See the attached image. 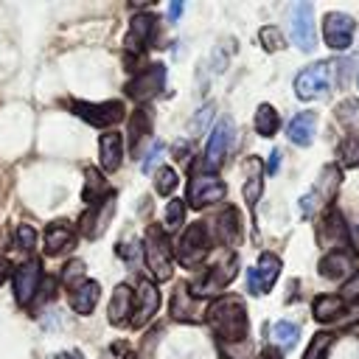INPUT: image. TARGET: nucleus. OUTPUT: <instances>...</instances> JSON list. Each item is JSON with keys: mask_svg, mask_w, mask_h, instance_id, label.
I'll return each instance as SVG.
<instances>
[{"mask_svg": "<svg viewBox=\"0 0 359 359\" xmlns=\"http://www.w3.org/2000/svg\"><path fill=\"white\" fill-rule=\"evenodd\" d=\"M182 8H185V6H182V3H180V0H174V3H171V6H168V20H171V22H174V20H177V17H180V14H182Z\"/></svg>", "mask_w": 359, "mask_h": 359, "instance_id": "49530a36", "label": "nucleus"}, {"mask_svg": "<svg viewBox=\"0 0 359 359\" xmlns=\"http://www.w3.org/2000/svg\"><path fill=\"white\" fill-rule=\"evenodd\" d=\"M339 168L337 165H325L323 171H320V180L314 182V188L300 199V213L309 219V216H314L320 208H328L331 202H334V196H337V188H339Z\"/></svg>", "mask_w": 359, "mask_h": 359, "instance_id": "7ed1b4c3", "label": "nucleus"}, {"mask_svg": "<svg viewBox=\"0 0 359 359\" xmlns=\"http://www.w3.org/2000/svg\"><path fill=\"white\" fill-rule=\"evenodd\" d=\"M73 244H76V233H73V227L67 222L48 224V230H45V252L48 255H59V252L70 250Z\"/></svg>", "mask_w": 359, "mask_h": 359, "instance_id": "4be33fe9", "label": "nucleus"}, {"mask_svg": "<svg viewBox=\"0 0 359 359\" xmlns=\"http://www.w3.org/2000/svg\"><path fill=\"white\" fill-rule=\"evenodd\" d=\"M42 283V264L39 258H31L25 264H20L14 269V292H17V303L20 306H31V300L36 297Z\"/></svg>", "mask_w": 359, "mask_h": 359, "instance_id": "ddd939ff", "label": "nucleus"}, {"mask_svg": "<svg viewBox=\"0 0 359 359\" xmlns=\"http://www.w3.org/2000/svg\"><path fill=\"white\" fill-rule=\"evenodd\" d=\"M241 238V216L236 208H224V213L219 216V241L224 247H236Z\"/></svg>", "mask_w": 359, "mask_h": 359, "instance_id": "a878e982", "label": "nucleus"}, {"mask_svg": "<svg viewBox=\"0 0 359 359\" xmlns=\"http://www.w3.org/2000/svg\"><path fill=\"white\" fill-rule=\"evenodd\" d=\"M278 165H280V151L275 149V151L269 154V163H266V171H269V174H275V171H278Z\"/></svg>", "mask_w": 359, "mask_h": 359, "instance_id": "c03bdc74", "label": "nucleus"}, {"mask_svg": "<svg viewBox=\"0 0 359 359\" xmlns=\"http://www.w3.org/2000/svg\"><path fill=\"white\" fill-rule=\"evenodd\" d=\"M8 275H11V264H8V261H6L3 255H0V283H3V280H6Z\"/></svg>", "mask_w": 359, "mask_h": 359, "instance_id": "09e8293b", "label": "nucleus"}, {"mask_svg": "<svg viewBox=\"0 0 359 359\" xmlns=\"http://www.w3.org/2000/svg\"><path fill=\"white\" fill-rule=\"evenodd\" d=\"M314 129H317V115H314V112H300V115H294V118L289 121L286 135H289V140L297 143V146H311Z\"/></svg>", "mask_w": 359, "mask_h": 359, "instance_id": "5701e85b", "label": "nucleus"}, {"mask_svg": "<svg viewBox=\"0 0 359 359\" xmlns=\"http://www.w3.org/2000/svg\"><path fill=\"white\" fill-rule=\"evenodd\" d=\"M59 359H79V356H76V353H62Z\"/></svg>", "mask_w": 359, "mask_h": 359, "instance_id": "8fccbe9b", "label": "nucleus"}, {"mask_svg": "<svg viewBox=\"0 0 359 359\" xmlns=\"http://www.w3.org/2000/svg\"><path fill=\"white\" fill-rule=\"evenodd\" d=\"M151 132V118L146 109H135V115L129 118V146L132 151L146 140V135Z\"/></svg>", "mask_w": 359, "mask_h": 359, "instance_id": "c756f323", "label": "nucleus"}, {"mask_svg": "<svg viewBox=\"0 0 359 359\" xmlns=\"http://www.w3.org/2000/svg\"><path fill=\"white\" fill-rule=\"evenodd\" d=\"M258 39H261V45H264V50H280V48H286V39H283V34H280V28L278 25H264L261 31H258Z\"/></svg>", "mask_w": 359, "mask_h": 359, "instance_id": "c9c22d12", "label": "nucleus"}, {"mask_svg": "<svg viewBox=\"0 0 359 359\" xmlns=\"http://www.w3.org/2000/svg\"><path fill=\"white\" fill-rule=\"evenodd\" d=\"M297 334H300V328L289 320H280L272 325V339L278 342V348H292L297 342Z\"/></svg>", "mask_w": 359, "mask_h": 359, "instance_id": "473e14b6", "label": "nucleus"}, {"mask_svg": "<svg viewBox=\"0 0 359 359\" xmlns=\"http://www.w3.org/2000/svg\"><path fill=\"white\" fill-rule=\"evenodd\" d=\"M160 151H163V143H160V140H157V143H151V149H149V154H146V160H143V171H151L154 157H160Z\"/></svg>", "mask_w": 359, "mask_h": 359, "instance_id": "37998d69", "label": "nucleus"}, {"mask_svg": "<svg viewBox=\"0 0 359 359\" xmlns=\"http://www.w3.org/2000/svg\"><path fill=\"white\" fill-rule=\"evenodd\" d=\"M278 275H280V258L275 252H261L258 264L247 272V292L255 294V297L264 294V292H269L275 286Z\"/></svg>", "mask_w": 359, "mask_h": 359, "instance_id": "9b49d317", "label": "nucleus"}, {"mask_svg": "<svg viewBox=\"0 0 359 359\" xmlns=\"http://www.w3.org/2000/svg\"><path fill=\"white\" fill-rule=\"evenodd\" d=\"M210 115H213V104H205V107L196 112V118L191 121V132L199 135V129H205V123L210 121Z\"/></svg>", "mask_w": 359, "mask_h": 359, "instance_id": "79ce46f5", "label": "nucleus"}, {"mask_svg": "<svg viewBox=\"0 0 359 359\" xmlns=\"http://www.w3.org/2000/svg\"><path fill=\"white\" fill-rule=\"evenodd\" d=\"M348 241H351V247H353V252L359 255V224H356V227H351V236H348Z\"/></svg>", "mask_w": 359, "mask_h": 359, "instance_id": "de8ad7c7", "label": "nucleus"}, {"mask_svg": "<svg viewBox=\"0 0 359 359\" xmlns=\"http://www.w3.org/2000/svg\"><path fill=\"white\" fill-rule=\"evenodd\" d=\"M182 216H185V199H171L165 208V227H171V230L180 227Z\"/></svg>", "mask_w": 359, "mask_h": 359, "instance_id": "58836bf2", "label": "nucleus"}, {"mask_svg": "<svg viewBox=\"0 0 359 359\" xmlns=\"http://www.w3.org/2000/svg\"><path fill=\"white\" fill-rule=\"evenodd\" d=\"M160 309V289L151 280H140L137 292H135V303H132V325L143 328Z\"/></svg>", "mask_w": 359, "mask_h": 359, "instance_id": "2eb2a0df", "label": "nucleus"}, {"mask_svg": "<svg viewBox=\"0 0 359 359\" xmlns=\"http://www.w3.org/2000/svg\"><path fill=\"white\" fill-rule=\"evenodd\" d=\"M171 314L174 320H182V323H202V311L188 289V283H180L171 294Z\"/></svg>", "mask_w": 359, "mask_h": 359, "instance_id": "6ab92c4d", "label": "nucleus"}, {"mask_svg": "<svg viewBox=\"0 0 359 359\" xmlns=\"http://www.w3.org/2000/svg\"><path fill=\"white\" fill-rule=\"evenodd\" d=\"M278 126H280V118H278L275 107L261 104V107L255 109V132H258L261 137H272V135L278 132Z\"/></svg>", "mask_w": 359, "mask_h": 359, "instance_id": "7c9ffc66", "label": "nucleus"}, {"mask_svg": "<svg viewBox=\"0 0 359 359\" xmlns=\"http://www.w3.org/2000/svg\"><path fill=\"white\" fill-rule=\"evenodd\" d=\"M339 163L345 168H359V137L356 135H348L342 143H339Z\"/></svg>", "mask_w": 359, "mask_h": 359, "instance_id": "f704fd0d", "label": "nucleus"}, {"mask_svg": "<svg viewBox=\"0 0 359 359\" xmlns=\"http://www.w3.org/2000/svg\"><path fill=\"white\" fill-rule=\"evenodd\" d=\"M84 177H87V185H84V202H87V205H98L104 196L112 194L109 185H107V180L101 177L98 168H87Z\"/></svg>", "mask_w": 359, "mask_h": 359, "instance_id": "c85d7f7f", "label": "nucleus"}, {"mask_svg": "<svg viewBox=\"0 0 359 359\" xmlns=\"http://www.w3.org/2000/svg\"><path fill=\"white\" fill-rule=\"evenodd\" d=\"M154 188H157V194H171L174 188H177V171L174 168H160L157 171V180H154Z\"/></svg>", "mask_w": 359, "mask_h": 359, "instance_id": "4c0bfd02", "label": "nucleus"}, {"mask_svg": "<svg viewBox=\"0 0 359 359\" xmlns=\"http://www.w3.org/2000/svg\"><path fill=\"white\" fill-rule=\"evenodd\" d=\"M107 317H109V323L118 325V328H123V325L132 323V292H129L126 283L115 286L112 300H109V309H107Z\"/></svg>", "mask_w": 359, "mask_h": 359, "instance_id": "412c9836", "label": "nucleus"}, {"mask_svg": "<svg viewBox=\"0 0 359 359\" xmlns=\"http://www.w3.org/2000/svg\"><path fill=\"white\" fill-rule=\"evenodd\" d=\"M174 252H177V258H180L182 266H188V269H191V266H199V264L208 258V252H210V236H208V227H205L202 222L188 224L185 233L180 236Z\"/></svg>", "mask_w": 359, "mask_h": 359, "instance_id": "f03ea898", "label": "nucleus"}, {"mask_svg": "<svg viewBox=\"0 0 359 359\" xmlns=\"http://www.w3.org/2000/svg\"><path fill=\"white\" fill-rule=\"evenodd\" d=\"M230 143H233V121L230 118H222L216 126H213V132H210V137H208V146H205V165L213 171L216 165H222V160H224V154L230 151Z\"/></svg>", "mask_w": 359, "mask_h": 359, "instance_id": "dca6fc26", "label": "nucleus"}, {"mask_svg": "<svg viewBox=\"0 0 359 359\" xmlns=\"http://www.w3.org/2000/svg\"><path fill=\"white\" fill-rule=\"evenodd\" d=\"M236 269H238V258L236 255H227V261L216 264L213 269H208L199 280H194L188 289L194 297H208V294H219L233 278H236Z\"/></svg>", "mask_w": 359, "mask_h": 359, "instance_id": "0eeeda50", "label": "nucleus"}, {"mask_svg": "<svg viewBox=\"0 0 359 359\" xmlns=\"http://www.w3.org/2000/svg\"><path fill=\"white\" fill-rule=\"evenodd\" d=\"M70 109L87 121L90 126H115L123 121V104L121 101H101V104H87V101H70Z\"/></svg>", "mask_w": 359, "mask_h": 359, "instance_id": "6e6552de", "label": "nucleus"}, {"mask_svg": "<svg viewBox=\"0 0 359 359\" xmlns=\"http://www.w3.org/2000/svg\"><path fill=\"white\" fill-rule=\"evenodd\" d=\"M331 73H334V65L331 62H317V65L303 67L294 76V95L303 98V101H311V98L325 95L328 87H331Z\"/></svg>", "mask_w": 359, "mask_h": 359, "instance_id": "20e7f679", "label": "nucleus"}, {"mask_svg": "<svg viewBox=\"0 0 359 359\" xmlns=\"http://www.w3.org/2000/svg\"><path fill=\"white\" fill-rule=\"evenodd\" d=\"M311 311H314V320L331 323V320H337V317L345 311V300H342L339 294H320V297L314 300Z\"/></svg>", "mask_w": 359, "mask_h": 359, "instance_id": "bb28decb", "label": "nucleus"}, {"mask_svg": "<svg viewBox=\"0 0 359 359\" xmlns=\"http://www.w3.org/2000/svg\"><path fill=\"white\" fill-rule=\"evenodd\" d=\"M205 320L210 323V328L227 339V342H238L247 337L250 331V320H247V309H244V300L236 297V294H227V297H216L208 311H205Z\"/></svg>", "mask_w": 359, "mask_h": 359, "instance_id": "f257e3e1", "label": "nucleus"}, {"mask_svg": "<svg viewBox=\"0 0 359 359\" xmlns=\"http://www.w3.org/2000/svg\"><path fill=\"white\" fill-rule=\"evenodd\" d=\"M112 213H115V191H112L109 196H104L98 205H90V210H87V213L81 216V222H79L81 233H84L87 238H98V236L107 230Z\"/></svg>", "mask_w": 359, "mask_h": 359, "instance_id": "f3484780", "label": "nucleus"}, {"mask_svg": "<svg viewBox=\"0 0 359 359\" xmlns=\"http://www.w3.org/2000/svg\"><path fill=\"white\" fill-rule=\"evenodd\" d=\"M34 244H36V233H34V227H31V224H20L17 233H14V247L31 252Z\"/></svg>", "mask_w": 359, "mask_h": 359, "instance_id": "e433bc0d", "label": "nucleus"}, {"mask_svg": "<svg viewBox=\"0 0 359 359\" xmlns=\"http://www.w3.org/2000/svg\"><path fill=\"white\" fill-rule=\"evenodd\" d=\"M87 278H84V264L81 261H70L67 266H65V283L70 286V289H76L79 283H84Z\"/></svg>", "mask_w": 359, "mask_h": 359, "instance_id": "ea45409f", "label": "nucleus"}, {"mask_svg": "<svg viewBox=\"0 0 359 359\" xmlns=\"http://www.w3.org/2000/svg\"><path fill=\"white\" fill-rule=\"evenodd\" d=\"M126 359H135V356H126Z\"/></svg>", "mask_w": 359, "mask_h": 359, "instance_id": "3c124183", "label": "nucleus"}, {"mask_svg": "<svg viewBox=\"0 0 359 359\" xmlns=\"http://www.w3.org/2000/svg\"><path fill=\"white\" fill-rule=\"evenodd\" d=\"M143 255H146V266L157 280H168L171 278V247L163 230L151 227L146 233V244H143Z\"/></svg>", "mask_w": 359, "mask_h": 359, "instance_id": "39448f33", "label": "nucleus"}, {"mask_svg": "<svg viewBox=\"0 0 359 359\" xmlns=\"http://www.w3.org/2000/svg\"><path fill=\"white\" fill-rule=\"evenodd\" d=\"M163 84H165V65H149V67L137 70L135 79H132L123 90H126L129 98H135V101L143 104V101L154 98V95L163 90Z\"/></svg>", "mask_w": 359, "mask_h": 359, "instance_id": "1a4fd4ad", "label": "nucleus"}, {"mask_svg": "<svg viewBox=\"0 0 359 359\" xmlns=\"http://www.w3.org/2000/svg\"><path fill=\"white\" fill-rule=\"evenodd\" d=\"M258 359H283V356H280V351H278L275 345H266V348L261 351V356H258Z\"/></svg>", "mask_w": 359, "mask_h": 359, "instance_id": "a18cd8bd", "label": "nucleus"}, {"mask_svg": "<svg viewBox=\"0 0 359 359\" xmlns=\"http://www.w3.org/2000/svg\"><path fill=\"white\" fill-rule=\"evenodd\" d=\"M154 31H157V20L149 14V11H140L132 17V25H129V34L123 39V48H126V59L135 53V59H140V53L149 48V42L154 39Z\"/></svg>", "mask_w": 359, "mask_h": 359, "instance_id": "f8f14e48", "label": "nucleus"}, {"mask_svg": "<svg viewBox=\"0 0 359 359\" xmlns=\"http://www.w3.org/2000/svg\"><path fill=\"white\" fill-rule=\"evenodd\" d=\"M247 182H244V202L250 208H255V202L261 199V191H264V180H261V160L258 157H250L247 160Z\"/></svg>", "mask_w": 359, "mask_h": 359, "instance_id": "cd10ccee", "label": "nucleus"}, {"mask_svg": "<svg viewBox=\"0 0 359 359\" xmlns=\"http://www.w3.org/2000/svg\"><path fill=\"white\" fill-rule=\"evenodd\" d=\"M342 300H359V269L356 272H351V278L345 280V286H342V294H339Z\"/></svg>", "mask_w": 359, "mask_h": 359, "instance_id": "a19ab883", "label": "nucleus"}, {"mask_svg": "<svg viewBox=\"0 0 359 359\" xmlns=\"http://www.w3.org/2000/svg\"><path fill=\"white\" fill-rule=\"evenodd\" d=\"M224 194H227V188H224V182H222L213 171H199V174H194V180L188 182V199H185V202H188L191 208L202 210V208L219 202Z\"/></svg>", "mask_w": 359, "mask_h": 359, "instance_id": "423d86ee", "label": "nucleus"}, {"mask_svg": "<svg viewBox=\"0 0 359 359\" xmlns=\"http://www.w3.org/2000/svg\"><path fill=\"white\" fill-rule=\"evenodd\" d=\"M320 275L328 280H339V278H351V255L345 250H331L323 255L320 261Z\"/></svg>", "mask_w": 359, "mask_h": 359, "instance_id": "b1692460", "label": "nucleus"}, {"mask_svg": "<svg viewBox=\"0 0 359 359\" xmlns=\"http://www.w3.org/2000/svg\"><path fill=\"white\" fill-rule=\"evenodd\" d=\"M331 342H334V334H331V331H317V334L311 337V342H309L303 359H325Z\"/></svg>", "mask_w": 359, "mask_h": 359, "instance_id": "72a5a7b5", "label": "nucleus"}, {"mask_svg": "<svg viewBox=\"0 0 359 359\" xmlns=\"http://www.w3.org/2000/svg\"><path fill=\"white\" fill-rule=\"evenodd\" d=\"M98 294H101L98 283L95 280H84L76 289H70V309L79 311V314H90L95 309V303H98Z\"/></svg>", "mask_w": 359, "mask_h": 359, "instance_id": "393cba45", "label": "nucleus"}, {"mask_svg": "<svg viewBox=\"0 0 359 359\" xmlns=\"http://www.w3.org/2000/svg\"><path fill=\"white\" fill-rule=\"evenodd\" d=\"M348 236H351V230H348V224L342 222V213L331 208V210L325 213V219L320 222V227H317V241H320L323 247H328V252H331V250L348 247Z\"/></svg>", "mask_w": 359, "mask_h": 359, "instance_id": "a211bd4d", "label": "nucleus"}, {"mask_svg": "<svg viewBox=\"0 0 359 359\" xmlns=\"http://www.w3.org/2000/svg\"><path fill=\"white\" fill-rule=\"evenodd\" d=\"M292 39L300 50H314V6L294 3L292 6Z\"/></svg>", "mask_w": 359, "mask_h": 359, "instance_id": "4468645a", "label": "nucleus"}, {"mask_svg": "<svg viewBox=\"0 0 359 359\" xmlns=\"http://www.w3.org/2000/svg\"><path fill=\"white\" fill-rule=\"evenodd\" d=\"M337 121L348 126L351 132L359 129V98H345L337 104Z\"/></svg>", "mask_w": 359, "mask_h": 359, "instance_id": "2f4dec72", "label": "nucleus"}, {"mask_svg": "<svg viewBox=\"0 0 359 359\" xmlns=\"http://www.w3.org/2000/svg\"><path fill=\"white\" fill-rule=\"evenodd\" d=\"M353 31H356L353 17H348L342 11H328L323 20V39L331 50H345L353 42Z\"/></svg>", "mask_w": 359, "mask_h": 359, "instance_id": "9d476101", "label": "nucleus"}, {"mask_svg": "<svg viewBox=\"0 0 359 359\" xmlns=\"http://www.w3.org/2000/svg\"><path fill=\"white\" fill-rule=\"evenodd\" d=\"M98 157H101V168H104L107 174L118 171V168H121V160H123V137H121L118 132H107V135H101Z\"/></svg>", "mask_w": 359, "mask_h": 359, "instance_id": "aec40b11", "label": "nucleus"}]
</instances>
